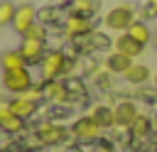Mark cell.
Segmentation results:
<instances>
[{
  "label": "cell",
  "mask_w": 157,
  "mask_h": 152,
  "mask_svg": "<svg viewBox=\"0 0 157 152\" xmlns=\"http://www.w3.org/2000/svg\"><path fill=\"white\" fill-rule=\"evenodd\" d=\"M135 7L132 5H115L113 10L105 12L103 17V25L108 29H115V32H128V27L135 22Z\"/></svg>",
  "instance_id": "1"
},
{
  "label": "cell",
  "mask_w": 157,
  "mask_h": 152,
  "mask_svg": "<svg viewBox=\"0 0 157 152\" xmlns=\"http://www.w3.org/2000/svg\"><path fill=\"white\" fill-rule=\"evenodd\" d=\"M39 64H42V76H44V81H54V78H59V76L66 71L69 59L64 56V51H49V54H44V59H42Z\"/></svg>",
  "instance_id": "2"
},
{
  "label": "cell",
  "mask_w": 157,
  "mask_h": 152,
  "mask_svg": "<svg viewBox=\"0 0 157 152\" xmlns=\"http://www.w3.org/2000/svg\"><path fill=\"white\" fill-rule=\"evenodd\" d=\"M2 83H5L7 91L22 96V93H27V91L32 88V76H29V71H27V66H25V69H15V71H5Z\"/></svg>",
  "instance_id": "3"
},
{
  "label": "cell",
  "mask_w": 157,
  "mask_h": 152,
  "mask_svg": "<svg viewBox=\"0 0 157 152\" xmlns=\"http://www.w3.org/2000/svg\"><path fill=\"white\" fill-rule=\"evenodd\" d=\"M71 132H74V137L81 140V142H93V140L101 137L103 127H101L91 115H83V118H78V120L71 125Z\"/></svg>",
  "instance_id": "4"
},
{
  "label": "cell",
  "mask_w": 157,
  "mask_h": 152,
  "mask_svg": "<svg viewBox=\"0 0 157 152\" xmlns=\"http://www.w3.org/2000/svg\"><path fill=\"white\" fill-rule=\"evenodd\" d=\"M113 113H115V125H118V127H130V125H132V120L140 115L137 103H135V101H130V98L120 101V103L113 108Z\"/></svg>",
  "instance_id": "5"
},
{
  "label": "cell",
  "mask_w": 157,
  "mask_h": 152,
  "mask_svg": "<svg viewBox=\"0 0 157 152\" xmlns=\"http://www.w3.org/2000/svg\"><path fill=\"white\" fill-rule=\"evenodd\" d=\"M113 49H115V51H120V54H125V56H130V59H137V56L145 51V47H142L137 39H132L128 32H120V34L115 37Z\"/></svg>",
  "instance_id": "6"
},
{
  "label": "cell",
  "mask_w": 157,
  "mask_h": 152,
  "mask_svg": "<svg viewBox=\"0 0 157 152\" xmlns=\"http://www.w3.org/2000/svg\"><path fill=\"white\" fill-rule=\"evenodd\" d=\"M37 135H39V140H42L44 145H59V142L66 140L69 130H66L64 125H59V123H44V125H39Z\"/></svg>",
  "instance_id": "7"
},
{
  "label": "cell",
  "mask_w": 157,
  "mask_h": 152,
  "mask_svg": "<svg viewBox=\"0 0 157 152\" xmlns=\"http://www.w3.org/2000/svg\"><path fill=\"white\" fill-rule=\"evenodd\" d=\"M34 20H37V10H34L32 5H20L17 12H15V20H12V27H15L20 34H25V32L34 25Z\"/></svg>",
  "instance_id": "8"
},
{
  "label": "cell",
  "mask_w": 157,
  "mask_h": 152,
  "mask_svg": "<svg viewBox=\"0 0 157 152\" xmlns=\"http://www.w3.org/2000/svg\"><path fill=\"white\" fill-rule=\"evenodd\" d=\"M20 51L27 64H39L44 59V42L42 39H25L20 44Z\"/></svg>",
  "instance_id": "9"
},
{
  "label": "cell",
  "mask_w": 157,
  "mask_h": 152,
  "mask_svg": "<svg viewBox=\"0 0 157 152\" xmlns=\"http://www.w3.org/2000/svg\"><path fill=\"white\" fill-rule=\"evenodd\" d=\"M93 32V25H91V20L88 17H83V15H71L69 20H66V34L69 37H83V34H91Z\"/></svg>",
  "instance_id": "10"
},
{
  "label": "cell",
  "mask_w": 157,
  "mask_h": 152,
  "mask_svg": "<svg viewBox=\"0 0 157 152\" xmlns=\"http://www.w3.org/2000/svg\"><path fill=\"white\" fill-rule=\"evenodd\" d=\"M150 76H152L150 66H147V64H140V61H132V66L123 74V78H125L130 86H142V83L150 81Z\"/></svg>",
  "instance_id": "11"
},
{
  "label": "cell",
  "mask_w": 157,
  "mask_h": 152,
  "mask_svg": "<svg viewBox=\"0 0 157 152\" xmlns=\"http://www.w3.org/2000/svg\"><path fill=\"white\" fill-rule=\"evenodd\" d=\"M132 61H135V59H130V56H125V54H120V51L113 49V51L105 56V69H108L110 74H120V76H123V74L132 66Z\"/></svg>",
  "instance_id": "12"
},
{
  "label": "cell",
  "mask_w": 157,
  "mask_h": 152,
  "mask_svg": "<svg viewBox=\"0 0 157 152\" xmlns=\"http://www.w3.org/2000/svg\"><path fill=\"white\" fill-rule=\"evenodd\" d=\"M7 105H10V110H12L15 115H20L22 120L37 113V101H32V98H27V96H17V98L10 101Z\"/></svg>",
  "instance_id": "13"
},
{
  "label": "cell",
  "mask_w": 157,
  "mask_h": 152,
  "mask_svg": "<svg viewBox=\"0 0 157 152\" xmlns=\"http://www.w3.org/2000/svg\"><path fill=\"white\" fill-rule=\"evenodd\" d=\"M0 127L7 132H20L25 127V120L10 110V105H0Z\"/></svg>",
  "instance_id": "14"
},
{
  "label": "cell",
  "mask_w": 157,
  "mask_h": 152,
  "mask_svg": "<svg viewBox=\"0 0 157 152\" xmlns=\"http://www.w3.org/2000/svg\"><path fill=\"white\" fill-rule=\"evenodd\" d=\"M128 34H130L132 39H137L142 47H147V44L152 42V37H155L152 29H150V25H147L145 20H135V22L128 27Z\"/></svg>",
  "instance_id": "15"
},
{
  "label": "cell",
  "mask_w": 157,
  "mask_h": 152,
  "mask_svg": "<svg viewBox=\"0 0 157 152\" xmlns=\"http://www.w3.org/2000/svg\"><path fill=\"white\" fill-rule=\"evenodd\" d=\"M0 66H2L5 71H15V69H25L27 61H25V56H22L20 49H10V51H5V54L0 56Z\"/></svg>",
  "instance_id": "16"
},
{
  "label": "cell",
  "mask_w": 157,
  "mask_h": 152,
  "mask_svg": "<svg viewBox=\"0 0 157 152\" xmlns=\"http://www.w3.org/2000/svg\"><path fill=\"white\" fill-rule=\"evenodd\" d=\"M91 118H93L103 130L115 125V113H113V108H108V105H96V108L91 110Z\"/></svg>",
  "instance_id": "17"
},
{
  "label": "cell",
  "mask_w": 157,
  "mask_h": 152,
  "mask_svg": "<svg viewBox=\"0 0 157 152\" xmlns=\"http://www.w3.org/2000/svg\"><path fill=\"white\" fill-rule=\"evenodd\" d=\"M44 96L52 103H64V101H69V88L64 83H59V81H49L47 88H44Z\"/></svg>",
  "instance_id": "18"
},
{
  "label": "cell",
  "mask_w": 157,
  "mask_h": 152,
  "mask_svg": "<svg viewBox=\"0 0 157 152\" xmlns=\"http://www.w3.org/2000/svg\"><path fill=\"white\" fill-rule=\"evenodd\" d=\"M150 127H152L150 118L140 113V115L132 120V125H130L128 130H130V135H132V137H147V135H150Z\"/></svg>",
  "instance_id": "19"
},
{
  "label": "cell",
  "mask_w": 157,
  "mask_h": 152,
  "mask_svg": "<svg viewBox=\"0 0 157 152\" xmlns=\"http://www.w3.org/2000/svg\"><path fill=\"white\" fill-rule=\"evenodd\" d=\"M15 12H17V7H15L12 2L2 0V2H0V27H2V25H12Z\"/></svg>",
  "instance_id": "20"
},
{
  "label": "cell",
  "mask_w": 157,
  "mask_h": 152,
  "mask_svg": "<svg viewBox=\"0 0 157 152\" xmlns=\"http://www.w3.org/2000/svg\"><path fill=\"white\" fill-rule=\"evenodd\" d=\"M93 10H96V2H93V0H74V15L88 17Z\"/></svg>",
  "instance_id": "21"
},
{
  "label": "cell",
  "mask_w": 157,
  "mask_h": 152,
  "mask_svg": "<svg viewBox=\"0 0 157 152\" xmlns=\"http://www.w3.org/2000/svg\"><path fill=\"white\" fill-rule=\"evenodd\" d=\"M25 39H42L44 42V37H47V29H44V25H39V22H34L25 34H22Z\"/></svg>",
  "instance_id": "22"
},
{
  "label": "cell",
  "mask_w": 157,
  "mask_h": 152,
  "mask_svg": "<svg viewBox=\"0 0 157 152\" xmlns=\"http://www.w3.org/2000/svg\"><path fill=\"white\" fill-rule=\"evenodd\" d=\"M145 15L157 17V0H145Z\"/></svg>",
  "instance_id": "23"
},
{
  "label": "cell",
  "mask_w": 157,
  "mask_h": 152,
  "mask_svg": "<svg viewBox=\"0 0 157 152\" xmlns=\"http://www.w3.org/2000/svg\"><path fill=\"white\" fill-rule=\"evenodd\" d=\"M93 152H113V150H110V147H108V145H98V147H96V150H93Z\"/></svg>",
  "instance_id": "24"
},
{
  "label": "cell",
  "mask_w": 157,
  "mask_h": 152,
  "mask_svg": "<svg viewBox=\"0 0 157 152\" xmlns=\"http://www.w3.org/2000/svg\"><path fill=\"white\" fill-rule=\"evenodd\" d=\"M152 47H155V51H157V32H155V37H152Z\"/></svg>",
  "instance_id": "25"
},
{
  "label": "cell",
  "mask_w": 157,
  "mask_h": 152,
  "mask_svg": "<svg viewBox=\"0 0 157 152\" xmlns=\"http://www.w3.org/2000/svg\"><path fill=\"white\" fill-rule=\"evenodd\" d=\"M155 88H157V74H155Z\"/></svg>",
  "instance_id": "26"
},
{
  "label": "cell",
  "mask_w": 157,
  "mask_h": 152,
  "mask_svg": "<svg viewBox=\"0 0 157 152\" xmlns=\"http://www.w3.org/2000/svg\"><path fill=\"white\" fill-rule=\"evenodd\" d=\"M0 130H2V127H0Z\"/></svg>",
  "instance_id": "27"
}]
</instances>
